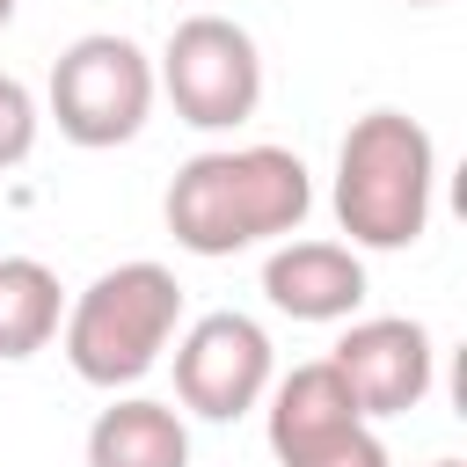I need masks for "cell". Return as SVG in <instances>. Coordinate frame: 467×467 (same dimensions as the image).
Segmentation results:
<instances>
[{
    "mask_svg": "<svg viewBox=\"0 0 467 467\" xmlns=\"http://www.w3.org/2000/svg\"><path fill=\"white\" fill-rule=\"evenodd\" d=\"M263 292L292 321H350L365 306V263L350 241H285L263 263Z\"/></svg>",
    "mask_w": 467,
    "mask_h": 467,
    "instance_id": "9",
    "label": "cell"
},
{
    "mask_svg": "<svg viewBox=\"0 0 467 467\" xmlns=\"http://www.w3.org/2000/svg\"><path fill=\"white\" fill-rule=\"evenodd\" d=\"M175 248L219 263L255 241H285L314 212V175L292 146H212L190 153L161 197Z\"/></svg>",
    "mask_w": 467,
    "mask_h": 467,
    "instance_id": "1",
    "label": "cell"
},
{
    "mask_svg": "<svg viewBox=\"0 0 467 467\" xmlns=\"http://www.w3.org/2000/svg\"><path fill=\"white\" fill-rule=\"evenodd\" d=\"M438 146L409 109H365L336 146V226L350 248H416L431 226Z\"/></svg>",
    "mask_w": 467,
    "mask_h": 467,
    "instance_id": "2",
    "label": "cell"
},
{
    "mask_svg": "<svg viewBox=\"0 0 467 467\" xmlns=\"http://www.w3.org/2000/svg\"><path fill=\"white\" fill-rule=\"evenodd\" d=\"M7 22H15V0H0V29H7Z\"/></svg>",
    "mask_w": 467,
    "mask_h": 467,
    "instance_id": "13",
    "label": "cell"
},
{
    "mask_svg": "<svg viewBox=\"0 0 467 467\" xmlns=\"http://www.w3.org/2000/svg\"><path fill=\"white\" fill-rule=\"evenodd\" d=\"M328 372L343 379V394L358 401L365 423L379 416H409L431 379H438V350H431V328L409 321V314H372V321H350L328 350Z\"/></svg>",
    "mask_w": 467,
    "mask_h": 467,
    "instance_id": "8",
    "label": "cell"
},
{
    "mask_svg": "<svg viewBox=\"0 0 467 467\" xmlns=\"http://www.w3.org/2000/svg\"><path fill=\"white\" fill-rule=\"evenodd\" d=\"M88 467H190V423L153 394H124L88 423Z\"/></svg>",
    "mask_w": 467,
    "mask_h": 467,
    "instance_id": "10",
    "label": "cell"
},
{
    "mask_svg": "<svg viewBox=\"0 0 467 467\" xmlns=\"http://www.w3.org/2000/svg\"><path fill=\"white\" fill-rule=\"evenodd\" d=\"M153 88L190 131H234L263 102V51L234 15H182L161 44Z\"/></svg>",
    "mask_w": 467,
    "mask_h": 467,
    "instance_id": "5",
    "label": "cell"
},
{
    "mask_svg": "<svg viewBox=\"0 0 467 467\" xmlns=\"http://www.w3.org/2000/svg\"><path fill=\"white\" fill-rule=\"evenodd\" d=\"M153 95H161V88H153V58H146L131 36H117V29L73 36V44L58 51V66H51V88H44L58 139H73V146H88V153L139 139L146 117H153Z\"/></svg>",
    "mask_w": 467,
    "mask_h": 467,
    "instance_id": "4",
    "label": "cell"
},
{
    "mask_svg": "<svg viewBox=\"0 0 467 467\" xmlns=\"http://www.w3.org/2000/svg\"><path fill=\"white\" fill-rule=\"evenodd\" d=\"M36 95L15 80V73H0V168H22L29 161V146H36Z\"/></svg>",
    "mask_w": 467,
    "mask_h": 467,
    "instance_id": "12",
    "label": "cell"
},
{
    "mask_svg": "<svg viewBox=\"0 0 467 467\" xmlns=\"http://www.w3.org/2000/svg\"><path fill=\"white\" fill-rule=\"evenodd\" d=\"M175 328H182V285H175V270L168 263H117V270H102L73 306H66V321H58V350H66V365L88 379V387H139L153 365H161V350L175 343Z\"/></svg>",
    "mask_w": 467,
    "mask_h": 467,
    "instance_id": "3",
    "label": "cell"
},
{
    "mask_svg": "<svg viewBox=\"0 0 467 467\" xmlns=\"http://www.w3.org/2000/svg\"><path fill=\"white\" fill-rule=\"evenodd\" d=\"M409 7H438V0H409Z\"/></svg>",
    "mask_w": 467,
    "mask_h": 467,
    "instance_id": "15",
    "label": "cell"
},
{
    "mask_svg": "<svg viewBox=\"0 0 467 467\" xmlns=\"http://www.w3.org/2000/svg\"><path fill=\"white\" fill-rule=\"evenodd\" d=\"M66 321V292H58V270L36 263V255H0V358L22 365L36 358Z\"/></svg>",
    "mask_w": 467,
    "mask_h": 467,
    "instance_id": "11",
    "label": "cell"
},
{
    "mask_svg": "<svg viewBox=\"0 0 467 467\" xmlns=\"http://www.w3.org/2000/svg\"><path fill=\"white\" fill-rule=\"evenodd\" d=\"M277 379V358H270V336L255 314H197L182 336H175V401L204 423H234L248 409H263Z\"/></svg>",
    "mask_w": 467,
    "mask_h": 467,
    "instance_id": "7",
    "label": "cell"
},
{
    "mask_svg": "<svg viewBox=\"0 0 467 467\" xmlns=\"http://www.w3.org/2000/svg\"><path fill=\"white\" fill-rule=\"evenodd\" d=\"M431 467H467V460H431Z\"/></svg>",
    "mask_w": 467,
    "mask_h": 467,
    "instance_id": "14",
    "label": "cell"
},
{
    "mask_svg": "<svg viewBox=\"0 0 467 467\" xmlns=\"http://www.w3.org/2000/svg\"><path fill=\"white\" fill-rule=\"evenodd\" d=\"M263 431L277 467H394L379 431L358 416V401L343 394V379L328 372V358L292 365L285 379H270L263 394Z\"/></svg>",
    "mask_w": 467,
    "mask_h": 467,
    "instance_id": "6",
    "label": "cell"
}]
</instances>
